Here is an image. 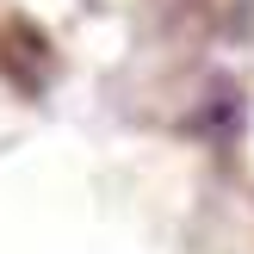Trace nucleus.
<instances>
[{
  "label": "nucleus",
  "mask_w": 254,
  "mask_h": 254,
  "mask_svg": "<svg viewBox=\"0 0 254 254\" xmlns=\"http://www.w3.org/2000/svg\"><path fill=\"white\" fill-rule=\"evenodd\" d=\"M0 68H6V81H19L25 93H37L44 74H50V44L25 19H12L6 31H0Z\"/></svg>",
  "instance_id": "nucleus-1"
}]
</instances>
